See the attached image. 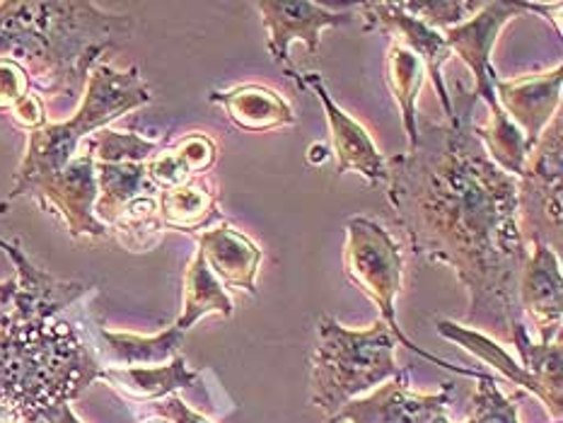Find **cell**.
<instances>
[{"mask_svg":"<svg viewBox=\"0 0 563 423\" xmlns=\"http://www.w3.org/2000/svg\"><path fill=\"white\" fill-rule=\"evenodd\" d=\"M435 332L443 338H448V342L462 346L474 358H479L484 366H492L494 370H498L512 385H518V387H522V390L532 392L547 407V394H544L542 387L534 382L532 375L525 370L520 363L510 356V350L504 344H498L496 338L476 332L467 324L452 322V320H438Z\"/></svg>","mask_w":563,"mask_h":423,"instance_id":"obj_21","label":"cell"},{"mask_svg":"<svg viewBox=\"0 0 563 423\" xmlns=\"http://www.w3.org/2000/svg\"><path fill=\"white\" fill-rule=\"evenodd\" d=\"M143 423H173V421H167L165 416H151V419H145Z\"/></svg>","mask_w":563,"mask_h":423,"instance_id":"obj_39","label":"cell"},{"mask_svg":"<svg viewBox=\"0 0 563 423\" xmlns=\"http://www.w3.org/2000/svg\"><path fill=\"white\" fill-rule=\"evenodd\" d=\"M10 119L15 121V126L24 129L27 133L42 129L46 124V107H44V100L40 94H24L22 100L10 109Z\"/></svg>","mask_w":563,"mask_h":423,"instance_id":"obj_34","label":"cell"},{"mask_svg":"<svg viewBox=\"0 0 563 423\" xmlns=\"http://www.w3.org/2000/svg\"><path fill=\"white\" fill-rule=\"evenodd\" d=\"M15 290H18L15 276L0 283V326H3L5 318H8L10 310H12V300H15Z\"/></svg>","mask_w":563,"mask_h":423,"instance_id":"obj_36","label":"cell"},{"mask_svg":"<svg viewBox=\"0 0 563 423\" xmlns=\"http://www.w3.org/2000/svg\"><path fill=\"white\" fill-rule=\"evenodd\" d=\"M177 157L181 163H185V167L189 169L191 177H201L203 172H208V169L213 167L216 163V143L206 136V133H187L185 138H181L175 148Z\"/></svg>","mask_w":563,"mask_h":423,"instance_id":"obj_32","label":"cell"},{"mask_svg":"<svg viewBox=\"0 0 563 423\" xmlns=\"http://www.w3.org/2000/svg\"><path fill=\"white\" fill-rule=\"evenodd\" d=\"M554 423H561V421H554Z\"/></svg>","mask_w":563,"mask_h":423,"instance_id":"obj_40","label":"cell"},{"mask_svg":"<svg viewBox=\"0 0 563 423\" xmlns=\"http://www.w3.org/2000/svg\"><path fill=\"white\" fill-rule=\"evenodd\" d=\"M520 276V310L522 320L532 322L537 344H552L561 338L563 298H561V259L559 254L534 242Z\"/></svg>","mask_w":563,"mask_h":423,"instance_id":"obj_14","label":"cell"},{"mask_svg":"<svg viewBox=\"0 0 563 423\" xmlns=\"http://www.w3.org/2000/svg\"><path fill=\"white\" fill-rule=\"evenodd\" d=\"M0 249H3L10 261L15 264V300H12V310L22 314H60L73 302H78L88 288L76 281H60L52 274L42 269L24 257L18 242L0 240Z\"/></svg>","mask_w":563,"mask_h":423,"instance_id":"obj_18","label":"cell"},{"mask_svg":"<svg viewBox=\"0 0 563 423\" xmlns=\"http://www.w3.org/2000/svg\"><path fill=\"white\" fill-rule=\"evenodd\" d=\"M42 421H46V423H82L76 414H73L70 404H60V407H56L52 411H46V414L42 416Z\"/></svg>","mask_w":563,"mask_h":423,"instance_id":"obj_37","label":"cell"},{"mask_svg":"<svg viewBox=\"0 0 563 423\" xmlns=\"http://www.w3.org/2000/svg\"><path fill=\"white\" fill-rule=\"evenodd\" d=\"M157 209L165 230H181L191 235L201 227L206 230L220 215L216 191L203 177H191L181 187L157 191Z\"/></svg>","mask_w":563,"mask_h":423,"instance_id":"obj_22","label":"cell"},{"mask_svg":"<svg viewBox=\"0 0 563 423\" xmlns=\"http://www.w3.org/2000/svg\"><path fill=\"white\" fill-rule=\"evenodd\" d=\"M450 402V385L435 394H419L409 387V370H399L373 392L341 407L332 423H452L448 419Z\"/></svg>","mask_w":563,"mask_h":423,"instance_id":"obj_11","label":"cell"},{"mask_svg":"<svg viewBox=\"0 0 563 423\" xmlns=\"http://www.w3.org/2000/svg\"><path fill=\"white\" fill-rule=\"evenodd\" d=\"M399 5L407 12H411V15L423 20L426 24H431V27L443 32L467 20L482 3H460V0H450V3H399Z\"/></svg>","mask_w":563,"mask_h":423,"instance_id":"obj_30","label":"cell"},{"mask_svg":"<svg viewBox=\"0 0 563 423\" xmlns=\"http://www.w3.org/2000/svg\"><path fill=\"white\" fill-rule=\"evenodd\" d=\"M518 399H520V394L506 397L504 392H500L498 380L494 378V375L486 372L479 380H476L470 416L462 423H520Z\"/></svg>","mask_w":563,"mask_h":423,"instance_id":"obj_29","label":"cell"},{"mask_svg":"<svg viewBox=\"0 0 563 423\" xmlns=\"http://www.w3.org/2000/svg\"><path fill=\"white\" fill-rule=\"evenodd\" d=\"M95 163L100 165H121V163H139L145 165L155 153L163 151L161 141L143 138L139 133L100 129L88 138Z\"/></svg>","mask_w":563,"mask_h":423,"instance_id":"obj_28","label":"cell"},{"mask_svg":"<svg viewBox=\"0 0 563 423\" xmlns=\"http://www.w3.org/2000/svg\"><path fill=\"white\" fill-rule=\"evenodd\" d=\"M151 102L153 92L143 80L139 66L117 70L104 60L97 64L82 90L80 107L70 119L58 121V124L46 121L42 129L27 133V148H24L15 179H12L8 199L27 197L40 181L58 175L92 133Z\"/></svg>","mask_w":563,"mask_h":423,"instance_id":"obj_4","label":"cell"},{"mask_svg":"<svg viewBox=\"0 0 563 423\" xmlns=\"http://www.w3.org/2000/svg\"><path fill=\"white\" fill-rule=\"evenodd\" d=\"M185 332L173 324L169 330L141 336L129 332H109L104 326H90L88 344L102 368H155L179 356Z\"/></svg>","mask_w":563,"mask_h":423,"instance_id":"obj_17","label":"cell"},{"mask_svg":"<svg viewBox=\"0 0 563 423\" xmlns=\"http://www.w3.org/2000/svg\"><path fill=\"white\" fill-rule=\"evenodd\" d=\"M165 233L157 193L131 201L117 221L109 225V235H114L129 252H148Z\"/></svg>","mask_w":563,"mask_h":423,"instance_id":"obj_27","label":"cell"},{"mask_svg":"<svg viewBox=\"0 0 563 423\" xmlns=\"http://www.w3.org/2000/svg\"><path fill=\"white\" fill-rule=\"evenodd\" d=\"M302 85L305 90H312L317 100L322 102L336 157V172H356L368 181V185H383V181H389V157L379 153L375 141L371 138V133L334 102V97L329 94L320 73H305Z\"/></svg>","mask_w":563,"mask_h":423,"instance_id":"obj_13","label":"cell"},{"mask_svg":"<svg viewBox=\"0 0 563 423\" xmlns=\"http://www.w3.org/2000/svg\"><path fill=\"white\" fill-rule=\"evenodd\" d=\"M358 10L363 12L365 30H377L387 34L391 44L404 46L421 60L426 76L431 78L438 100L443 104L448 121L455 119V104H452V97L443 80V66L445 60L452 58L443 32L411 15L399 3H363L358 5Z\"/></svg>","mask_w":563,"mask_h":423,"instance_id":"obj_12","label":"cell"},{"mask_svg":"<svg viewBox=\"0 0 563 423\" xmlns=\"http://www.w3.org/2000/svg\"><path fill=\"white\" fill-rule=\"evenodd\" d=\"M520 191V230L528 245L552 247L561 252L563 230V136L561 112L537 138L518 177Z\"/></svg>","mask_w":563,"mask_h":423,"instance_id":"obj_7","label":"cell"},{"mask_svg":"<svg viewBox=\"0 0 563 423\" xmlns=\"http://www.w3.org/2000/svg\"><path fill=\"white\" fill-rule=\"evenodd\" d=\"M256 10H260L262 22L268 34L266 40L268 54H272V58L280 66V70H284V76L296 82L300 90H305L302 73L292 66V60L288 56L290 44L300 42L305 44V48H308V54L314 56L320 52L322 30L356 22V10L336 12L317 3H305V0H298V3H286V0H262V3H256Z\"/></svg>","mask_w":563,"mask_h":423,"instance_id":"obj_9","label":"cell"},{"mask_svg":"<svg viewBox=\"0 0 563 423\" xmlns=\"http://www.w3.org/2000/svg\"><path fill=\"white\" fill-rule=\"evenodd\" d=\"M201 372H196L187 366L185 356H175L165 366L155 368H102L100 380L109 382L129 399L136 402H161V399L177 394V390H187L199 382Z\"/></svg>","mask_w":563,"mask_h":423,"instance_id":"obj_20","label":"cell"},{"mask_svg":"<svg viewBox=\"0 0 563 423\" xmlns=\"http://www.w3.org/2000/svg\"><path fill=\"white\" fill-rule=\"evenodd\" d=\"M145 175H148L151 185L157 191H167L181 187L185 181L191 179L189 169L185 167V163L179 160L177 153L173 148H163L161 153H155L148 163H145Z\"/></svg>","mask_w":563,"mask_h":423,"instance_id":"obj_31","label":"cell"},{"mask_svg":"<svg viewBox=\"0 0 563 423\" xmlns=\"http://www.w3.org/2000/svg\"><path fill=\"white\" fill-rule=\"evenodd\" d=\"M136 22L88 0L0 3V58L27 73L34 94L80 100L90 70L121 48Z\"/></svg>","mask_w":563,"mask_h":423,"instance_id":"obj_2","label":"cell"},{"mask_svg":"<svg viewBox=\"0 0 563 423\" xmlns=\"http://www.w3.org/2000/svg\"><path fill=\"white\" fill-rule=\"evenodd\" d=\"M153 411L173 423H211L199 411H194L179 394H169L161 399V402H153Z\"/></svg>","mask_w":563,"mask_h":423,"instance_id":"obj_35","label":"cell"},{"mask_svg":"<svg viewBox=\"0 0 563 423\" xmlns=\"http://www.w3.org/2000/svg\"><path fill=\"white\" fill-rule=\"evenodd\" d=\"M32 92L27 73L12 60L0 58V112H10L24 94Z\"/></svg>","mask_w":563,"mask_h":423,"instance_id":"obj_33","label":"cell"},{"mask_svg":"<svg viewBox=\"0 0 563 423\" xmlns=\"http://www.w3.org/2000/svg\"><path fill=\"white\" fill-rule=\"evenodd\" d=\"M0 423H24L18 414H12V411L0 407Z\"/></svg>","mask_w":563,"mask_h":423,"instance_id":"obj_38","label":"cell"},{"mask_svg":"<svg viewBox=\"0 0 563 423\" xmlns=\"http://www.w3.org/2000/svg\"><path fill=\"white\" fill-rule=\"evenodd\" d=\"M201 257L223 288L256 296V274L264 259L262 247L228 223L194 233Z\"/></svg>","mask_w":563,"mask_h":423,"instance_id":"obj_16","label":"cell"},{"mask_svg":"<svg viewBox=\"0 0 563 423\" xmlns=\"http://www.w3.org/2000/svg\"><path fill=\"white\" fill-rule=\"evenodd\" d=\"M100 375L88 338L58 314L10 310L0 326V407L24 423L70 404Z\"/></svg>","mask_w":563,"mask_h":423,"instance_id":"obj_3","label":"cell"},{"mask_svg":"<svg viewBox=\"0 0 563 423\" xmlns=\"http://www.w3.org/2000/svg\"><path fill=\"white\" fill-rule=\"evenodd\" d=\"M561 82L563 66L552 70L532 73V76H518L510 80L496 78V102L504 114L516 124L530 145L537 143L542 131L552 124L561 107Z\"/></svg>","mask_w":563,"mask_h":423,"instance_id":"obj_15","label":"cell"},{"mask_svg":"<svg viewBox=\"0 0 563 423\" xmlns=\"http://www.w3.org/2000/svg\"><path fill=\"white\" fill-rule=\"evenodd\" d=\"M387 185L409 249L448 266L467 290V326L510 346L516 330L528 326L518 296L530 254L518 179L494 165L467 114L455 109V119L419 126L411 148L389 157Z\"/></svg>","mask_w":563,"mask_h":423,"instance_id":"obj_1","label":"cell"},{"mask_svg":"<svg viewBox=\"0 0 563 423\" xmlns=\"http://www.w3.org/2000/svg\"><path fill=\"white\" fill-rule=\"evenodd\" d=\"M232 300L228 290L220 286L218 278L208 269L201 252L196 249L185 271V300H181V314L175 320L179 332H189L191 326L208 318V314H220V318H232Z\"/></svg>","mask_w":563,"mask_h":423,"instance_id":"obj_24","label":"cell"},{"mask_svg":"<svg viewBox=\"0 0 563 423\" xmlns=\"http://www.w3.org/2000/svg\"><path fill=\"white\" fill-rule=\"evenodd\" d=\"M344 271L349 281L356 286L371 302H375V308L379 312V322H383L391 332V336L397 338V344L413 350L416 356L431 360L433 366L464 375V378L479 380L482 375H486L479 368H460V366H452V363H448L445 358L428 354V350L416 346L411 338L401 332V326L397 322L395 302L404 286V259L397 242L391 240L387 230L379 223H375L373 218L353 215L346 221Z\"/></svg>","mask_w":563,"mask_h":423,"instance_id":"obj_6","label":"cell"},{"mask_svg":"<svg viewBox=\"0 0 563 423\" xmlns=\"http://www.w3.org/2000/svg\"><path fill=\"white\" fill-rule=\"evenodd\" d=\"M510 346L518 350L520 366L528 370L534 382L542 387L547 394V411L554 416V421H561L563 414V370H561V338L552 344H537L530 336L528 326H520L512 334Z\"/></svg>","mask_w":563,"mask_h":423,"instance_id":"obj_26","label":"cell"},{"mask_svg":"<svg viewBox=\"0 0 563 423\" xmlns=\"http://www.w3.org/2000/svg\"><path fill=\"white\" fill-rule=\"evenodd\" d=\"M395 346L397 338L379 320L368 330H349L322 314L312 350V404L332 419L351 399L395 378L401 370Z\"/></svg>","mask_w":563,"mask_h":423,"instance_id":"obj_5","label":"cell"},{"mask_svg":"<svg viewBox=\"0 0 563 423\" xmlns=\"http://www.w3.org/2000/svg\"><path fill=\"white\" fill-rule=\"evenodd\" d=\"M95 177H97V201H95V218L102 225H112L119 213L126 209L131 201L141 197H153L157 191L148 175H145V165L139 163H121V165H100L95 163Z\"/></svg>","mask_w":563,"mask_h":423,"instance_id":"obj_23","label":"cell"},{"mask_svg":"<svg viewBox=\"0 0 563 423\" xmlns=\"http://www.w3.org/2000/svg\"><path fill=\"white\" fill-rule=\"evenodd\" d=\"M528 12H534L532 3H504V0H494V3H482L476 12L455 24V27L443 30L445 42L450 52L457 58L464 60V66L472 70L474 76V90L472 97L476 100H484L492 109V116L504 114V109L496 102V90L494 82L498 73L492 64L494 46L498 42L500 30L506 27L508 22L518 20Z\"/></svg>","mask_w":563,"mask_h":423,"instance_id":"obj_8","label":"cell"},{"mask_svg":"<svg viewBox=\"0 0 563 423\" xmlns=\"http://www.w3.org/2000/svg\"><path fill=\"white\" fill-rule=\"evenodd\" d=\"M385 80L401 112L404 133L409 148L419 138V94L426 80V68L419 58L404 46L389 44L385 56Z\"/></svg>","mask_w":563,"mask_h":423,"instance_id":"obj_25","label":"cell"},{"mask_svg":"<svg viewBox=\"0 0 563 423\" xmlns=\"http://www.w3.org/2000/svg\"><path fill=\"white\" fill-rule=\"evenodd\" d=\"M27 197H34L44 211L60 215L70 237H109V227L95 218L97 177L88 141L80 145L78 155L58 175L40 181Z\"/></svg>","mask_w":563,"mask_h":423,"instance_id":"obj_10","label":"cell"},{"mask_svg":"<svg viewBox=\"0 0 563 423\" xmlns=\"http://www.w3.org/2000/svg\"><path fill=\"white\" fill-rule=\"evenodd\" d=\"M208 100L223 104L228 119L242 131L264 133L284 126H296L298 114L276 90L266 85L244 82L230 90H211Z\"/></svg>","mask_w":563,"mask_h":423,"instance_id":"obj_19","label":"cell"}]
</instances>
